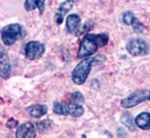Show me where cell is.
Returning <instances> with one entry per match:
<instances>
[{"instance_id": "cell-1", "label": "cell", "mask_w": 150, "mask_h": 138, "mask_svg": "<svg viewBox=\"0 0 150 138\" xmlns=\"http://www.w3.org/2000/svg\"><path fill=\"white\" fill-rule=\"evenodd\" d=\"M109 36L106 33H86L83 36L77 52L78 57H88L94 55L99 47H103L108 43Z\"/></svg>"}, {"instance_id": "cell-2", "label": "cell", "mask_w": 150, "mask_h": 138, "mask_svg": "<svg viewBox=\"0 0 150 138\" xmlns=\"http://www.w3.org/2000/svg\"><path fill=\"white\" fill-rule=\"evenodd\" d=\"M106 61V57L104 55H97L96 57H88L81 61L79 64L73 69L71 73L72 82L77 85H82L86 82L90 71L93 66L101 65Z\"/></svg>"}, {"instance_id": "cell-3", "label": "cell", "mask_w": 150, "mask_h": 138, "mask_svg": "<svg viewBox=\"0 0 150 138\" xmlns=\"http://www.w3.org/2000/svg\"><path fill=\"white\" fill-rule=\"evenodd\" d=\"M22 26L19 23L6 25L1 30V39L5 45H12L21 37Z\"/></svg>"}, {"instance_id": "cell-4", "label": "cell", "mask_w": 150, "mask_h": 138, "mask_svg": "<svg viewBox=\"0 0 150 138\" xmlns=\"http://www.w3.org/2000/svg\"><path fill=\"white\" fill-rule=\"evenodd\" d=\"M150 91L149 90H136L120 102V106L124 108H132L137 105L149 100Z\"/></svg>"}, {"instance_id": "cell-5", "label": "cell", "mask_w": 150, "mask_h": 138, "mask_svg": "<svg viewBox=\"0 0 150 138\" xmlns=\"http://www.w3.org/2000/svg\"><path fill=\"white\" fill-rule=\"evenodd\" d=\"M84 102V97L81 92H74L71 94V101L67 105L68 113L73 117H81L84 113V108L83 103Z\"/></svg>"}, {"instance_id": "cell-6", "label": "cell", "mask_w": 150, "mask_h": 138, "mask_svg": "<svg viewBox=\"0 0 150 138\" xmlns=\"http://www.w3.org/2000/svg\"><path fill=\"white\" fill-rule=\"evenodd\" d=\"M126 49L128 53L132 57L145 56L148 53V45L147 43L141 38L131 39L126 45Z\"/></svg>"}, {"instance_id": "cell-7", "label": "cell", "mask_w": 150, "mask_h": 138, "mask_svg": "<svg viewBox=\"0 0 150 138\" xmlns=\"http://www.w3.org/2000/svg\"><path fill=\"white\" fill-rule=\"evenodd\" d=\"M45 45L39 41H30L25 45L24 54L26 59L30 60H36L40 59L45 53Z\"/></svg>"}, {"instance_id": "cell-8", "label": "cell", "mask_w": 150, "mask_h": 138, "mask_svg": "<svg viewBox=\"0 0 150 138\" xmlns=\"http://www.w3.org/2000/svg\"><path fill=\"white\" fill-rule=\"evenodd\" d=\"M122 21L123 22V24L127 26H132L134 31L138 33H142L145 30V27L138 20L134 12L132 11H125V12L122 15Z\"/></svg>"}, {"instance_id": "cell-9", "label": "cell", "mask_w": 150, "mask_h": 138, "mask_svg": "<svg viewBox=\"0 0 150 138\" xmlns=\"http://www.w3.org/2000/svg\"><path fill=\"white\" fill-rule=\"evenodd\" d=\"M35 135V127L31 122H26L21 124L16 131L17 138H33Z\"/></svg>"}, {"instance_id": "cell-10", "label": "cell", "mask_w": 150, "mask_h": 138, "mask_svg": "<svg viewBox=\"0 0 150 138\" xmlns=\"http://www.w3.org/2000/svg\"><path fill=\"white\" fill-rule=\"evenodd\" d=\"M73 4H74L73 0H66V1L62 2L59 5V7L57 8V12L55 14V17H54V21L57 24L59 25L62 23L65 15L73 8Z\"/></svg>"}, {"instance_id": "cell-11", "label": "cell", "mask_w": 150, "mask_h": 138, "mask_svg": "<svg viewBox=\"0 0 150 138\" xmlns=\"http://www.w3.org/2000/svg\"><path fill=\"white\" fill-rule=\"evenodd\" d=\"M0 73L3 79H8L11 73V64L8 53L1 47L0 50Z\"/></svg>"}, {"instance_id": "cell-12", "label": "cell", "mask_w": 150, "mask_h": 138, "mask_svg": "<svg viewBox=\"0 0 150 138\" xmlns=\"http://www.w3.org/2000/svg\"><path fill=\"white\" fill-rule=\"evenodd\" d=\"M81 24V18L78 14H70L66 19V31L68 33H77Z\"/></svg>"}, {"instance_id": "cell-13", "label": "cell", "mask_w": 150, "mask_h": 138, "mask_svg": "<svg viewBox=\"0 0 150 138\" xmlns=\"http://www.w3.org/2000/svg\"><path fill=\"white\" fill-rule=\"evenodd\" d=\"M26 110L31 117H33L34 119H39L47 113L48 108L45 105L35 104V105H32L30 107H28L26 108Z\"/></svg>"}, {"instance_id": "cell-14", "label": "cell", "mask_w": 150, "mask_h": 138, "mask_svg": "<svg viewBox=\"0 0 150 138\" xmlns=\"http://www.w3.org/2000/svg\"><path fill=\"white\" fill-rule=\"evenodd\" d=\"M45 8V0H25L24 9L28 12L38 8L40 14H43Z\"/></svg>"}, {"instance_id": "cell-15", "label": "cell", "mask_w": 150, "mask_h": 138, "mask_svg": "<svg viewBox=\"0 0 150 138\" xmlns=\"http://www.w3.org/2000/svg\"><path fill=\"white\" fill-rule=\"evenodd\" d=\"M135 124L138 128L141 130H150V113L149 112H142L137 115L135 118Z\"/></svg>"}, {"instance_id": "cell-16", "label": "cell", "mask_w": 150, "mask_h": 138, "mask_svg": "<svg viewBox=\"0 0 150 138\" xmlns=\"http://www.w3.org/2000/svg\"><path fill=\"white\" fill-rule=\"evenodd\" d=\"M120 120H122V124L125 127L131 132H135L136 131V124L135 120H134L132 114L128 111H125L122 113V117H120Z\"/></svg>"}, {"instance_id": "cell-17", "label": "cell", "mask_w": 150, "mask_h": 138, "mask_svg": "<svg viewBox=\"0 0 150 138\" xmlns=\"http://www.w3.org/2000/svg\"><path fill=\"white\" fill-rule=\"evenodd\" d=\"M53 111L57 115H63V116H67V115H69L67 106L64 105V104H62V103H60L59 101H55L54 102Z\"/></svg>"}, {"instance_id": "cell-18", "label": "cell", "mask_w": 150, "mask_h": 138, "mask_svg": "<svg viewBox=\"0 0 150 138\" xmlns=\"http://www.w3.org/2000/svg\"><path fill=\"white\" fill-rule=\"evenodd\" d=\"M52 125H53V122H52L51 120H44L42 122H36V127L38 131H40L41 133L44 131L48 130Z\"/></svg>"}, {"instance_id": "cell-19", "label": "cell", "mask_w": 150, "mask_h": 138, "mask_svg": "<svg viewBox=\"0 0 150 138\" xmlns=\"http://www.w3.org/2000/svg\"><path fill=\"white\" fill-rule=\"evenodd\" d=\"M7 127L8 128H9V129H13V128H15L17 125H18V122L15 120V119H13V118H11V119H9L8 122H7Z\"/></svg>"}, {"instance_id": "cell-20", "label": "cell", "mask_w": 150, "mask_h": 138, "mask_svg": "<svg viewBox=\"0 0 150 138\" xmlns=\"http://www.w3.org/2000/svg\"><path fill=\"white\" fill-rule=\"evenodd\" d=\"M149 100H150V96H149Z\"/></svg>"}]
</instances>
